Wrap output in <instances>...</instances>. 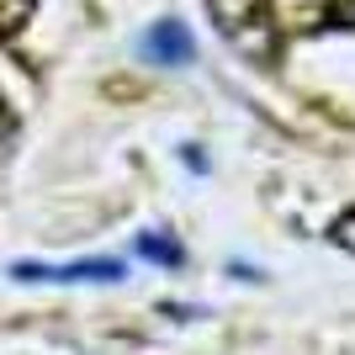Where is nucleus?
I'll use <instances>...</instances> for the list:
<instances>
[{
  "mask_svg": "<svg viewBox=\"0 0 355 355\" xmlns=\"http://www.w3.org/2000/svg\"><path fill=\"white\" fill-rule=\"evenodd\" d=\"M144 53L154 64H191L196 43H191V32H186V21H159V27L144 32Z\"/></svg>",
  "mask_w": 355,
  "mask_h": 355,
  "instance_id": "obj_3",
  "label": "nucleus"
},
{
  "mask_svg": "<svg viewBox=\"0 0 355 355\" xmlns=\"http://www.w3.org/2000/svg\"><path fill=\"white\" fill-rule=\"evenodd\" d=\"M138 254L159 260V266H175V260H180V244H175V239H159V234H144V239H138Z\"/></svg>",
  "mask_w": 355,
  "mask_h": 355,
  "instance_id": "obj_4",
  "label": "nucleus"
},
{
  "mask_svg": "<svg viewBox=\"0 0 355 355\" xmlns=\"http://www.w3.org/2000/svg\"><path fill=\"white\" fill-rule=\"evenodd\" d=\"M16 282H122L128 266L122 260H69V266H43V260H16L11 266Z\"/></svg>",
  "mask_w": 355,
  "mask_h": 355,
  "instance_id": "obj_2",
  "label": "nucleus"
},
{
  "mask_svg": "<svg viewBox=\"0 0 355 355\" xmlns=\"http://www.w3.org/2000/svg\"><path fill=\"white\" fill-rule=\"evenodd\" d=\"M212 6V21L239 53L250 59H270L276 53V21H270V6L266 0H207Z\"/></svg>",
  "mask_w": 355,
  "mask_h": 355,
  "instance_id": "obj_1",
  "label": "nucleus"
},
{
  "mask_svg": "<svg viewBox=\"0 0 355 355\" xmlns=\"http://www.w3.org/2000/svg\"><path fill=\"white\" fill-rule=\"evenodd\" d=\"M334 244H345V250H350V254H355V207H350V212H345V218H340V223H334Z\"/></svg>",
  "mask_w": 355,
  "mask_h": 355,
  "instance_id": "obj_5",
  "label": "nucleus"
}]
</instances>
